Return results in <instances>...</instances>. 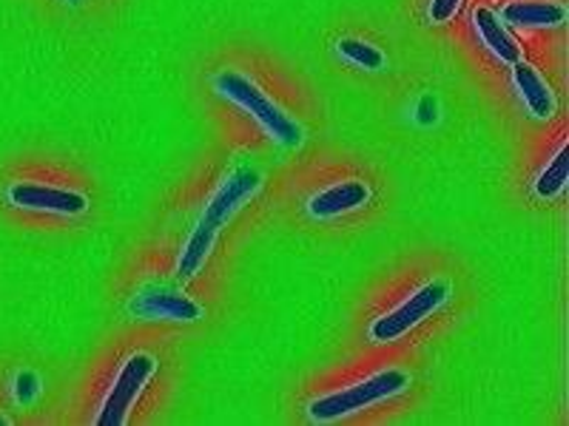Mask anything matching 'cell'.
<instances>
[{
	"label": "cell",
	"instance_id": "obj_1",
	"mask_svg": "<svg viewBox=\"0 0 569 426\" xmlns=\"http://www.w3.org/2000/svg\"><path fill=\"white\" fill-rule=\"evenodd\" d=\"M213 89H217L220 98L231 100V103L240 105L246 114H251V120H257L259 129L266 131L277 145H282L284 151H293L302 145V125H299L282 105L273 103L257 80H251L248 74H242V71L237 69H222L213 74Z\"/></svg>",
	"mask_w": 569,
	"mask_h": 426
},
{
	"label": "cell",
	"instance_id": "obj_2",
	"mask_svg": "<svg viewBox=\"0 0 569 426\" xmlns=\"http://www.w3.org/2000/svg\"><path fill=\"white\" fill-rule=\"evenodd\" d=\"M413 384V375L401 367H388L376 369L373 375L362 378V382L348 384L342 389H333V393H325L319 398H313L308 404V418L313 424H333V420L350 418V415H359L365 409L382 404V400L396 398L405 389Z\"/></svg>",
	"mask_w": 569,
	"mask_h": 426
},
{
	"label": "cell",
	"instance_id": "obj_3",
	"mask_svg": "<svg viewBox=\"0 0 569 426\" xmlns=\"http://www.w3.org/2000/svg\"><path fill=\"white\" fill-rule=\"evenodd\" d=\"M453 291H450V282L447 278H427L425 284H419L410 296L401 298L396 307H390L388 313H382L379 318H373L368 327V336L373 344H393L399 338H405L410 329L421 327L427 318H433L436 313L450 302Z\"/></svg>",
	"mask_w": 569,
	"mask_h": 426
},
{
	"label": "cell",
	"instance_id": "obj_4",
	"mask_svg": "<svg viewBox=\"0 0 569 426\" xmlns=\"http://www.w3.org/2000/svg\"><path fill=\"white\" fill-rule=\"evenodd\" d=\"M157 373V358L146 349H134V353L126 355V362L120 364V369L114 373V382L106 389L103 400H100L98 426H123L129 424L131 409L140 400V395L146 393L149 382Z\"/></svg>",
	"mask_w": 569,
	"mask_h": 426
},
{
	"label": "cell",
	"instance_id": "obj_5",
	"mask_svg": "<svg viewBox=\"0 0 569 426\" xmlns=\"http://www.w3.org/2000/svg\"><path fill=\"white\" fill-rule=\"evenodd\" d=\"M262 182H266L262 180V171L253 169V165H233L226 174V180L217 185L211 200L206 202L197 225L211 233H220L262 191Z\"/></svg>",
	"mask_w": 569,
	"mask_h": 426
},
{
	"label": "cell",
	"instance_id": "obj_6",
	"mask_svg": "<svg viewBox=\"0 0 569 426\" xmlns=\"http://www.w3.org/2000/svg\"><path fill=\"white\" fill-rule=\"evenodd\" d=\"M129 316L137 322L194 324L202 318V307L174 284L149 282L129 298Z\"/></svg>",
	"mask_w": 569,
	"mask_h": 426
},
{
	"label": "cell",
	"instance_id": "obj_7",
	"mask_svg": "<svg viewBox=\"0 0 569 426\" xmlns=\"http://www.w3.org/2000/svg\"><path fill=\"white\" fill-rule=\"evenodd\" d=\"M7 202L20 211L52 213V216H83L89 196L78 187L52 185L40 180H14L7 185Z\"/></svg>",
	"mask_w": 569,
	"mask_h": 426
},
{
	"label": "cell",
	"instance_id": "obj_8",
	"mask_svg": "<svg viewBox=\"0 0 569 426\" xmlns=\"http://www.w3.org/2000/svg\"><path fill=\"white\" fill-rule=\"evenodd\" d=\"M370 185L362 180H339L322 187L319 194L308 200V213L313 220H337L345 213H353L370 202Z\"/></svg>",
	"mask_w": 569,
	"mask_h": 426
},
{
	"label": "cell",
	"instance_id": "obj_9",
	"mask_svg": "<svg viewBox=\"0 0 569 426\" xmlns=\"http://www.w3.org/2000/svg\"><path fill=\"white\" fill-rule=\"evenodd\" d=\"M512 85H516L518 98H521V103L527 105V111H530L536 120H550V116L556 114V91L550 89V83H547L530 63H525V60L512 63Z\"/></svg>",
	"mask_w": 569,
	"mask_h": 426
},
{
	"label": "cell",
	"instance_id": "obj_10",
	"mask_svg": "<svg viewBox=\"0 0 569 426\" xmlns=\"http://www.w3.org/2000/svg\"><path fill=\"white\" fill-rule=\"evenodd\" d=\"M498 18L518 29H556L567 20V7L558 0H510Z\"/></svg>",
	"mask_w": 569,
	"mask_h": 426
},
{
	"label": "cell",
	"instance_id": "obj_11",
	"mask_svg": "<svg viewBox=\"0 0 569 426\" xmlns=\"http://www.w3.org/2000/svg\"><path fill=\"white\" fill-rule=\"evenodd\" d=\"M472 27H476V34H479V40L487 45V52H490L492 58H498L507 65L521 60V49H518V43L512 40L505 20L498 18L496 9L490 7L476 9V12H472Z\"/></svg>",
	"mask_w": 569,
	"mask_h": 426
},
{
	"label": "cell",
	"instance_id": "obj_12",
	"mask_svg": "<svg viewBox=\"0 0 569 426\" xmlns=\"http://www.w3.org/2000/svg\"><path fill=\"white\" fill-rule=\"evenodd\" d=\"M213 242H217V233L194 225V231L188 233L186 245H182L180 258H177V273H180L182 278H194L197 273L206 267L208 256H211L213 251Z\"/></svg>",
	"mask_w": 569,
	"mask_h": 426
},
{
	"label": "cell",
	"instance_id": "obj_13",
	"mask_svg": "<svg viewBox=\"0 0 569 426\" xmlns=\"http://www.w3.org/2000/svg\"><path fill=\"white\" fill-rule=\"evenodd\" d=\"M569 182V142L563 140L556 149L552 160L543 165L541 174L536 176V196L538 200H556L563 194V187Z\"/></svg>",
	"mask_w": 569,
	"mask_h": 426
},
{
	"label": "cell",
	"instance_id": "obj_14",
	"mask_svg": "<svg viewBox=\"0 0 569 426\" xmlns=\"http://www.w3.org/2000/svg\"><path fill=\"white\" fill-rule=\"evenodd\" d=\"M337 52L342 54V60H348V63H353L356 69H365V71H379L385 69V63H388L382 49L368 43V40L362 38H342L337 43Z\"/></svg>",
	"mask_w": 569,
	"mask_h": 426
},
{
	"label": "cell",
	"instance_id": "obj_15",
	"mask_svg": "<svg viewBox=\"0 0 569 426\" xmlns=\"http://www.w3.org/2000/svg\"><path fill=\"white\" fill-rule=\"evenodd\" d=\"M40 389H43V384H40V375L32 373V369H20V373L14 375L12 395L18 404H23V407H29V404H34V400H38Z\"/></svg>",
	"mask_w": 569,
	"mask_h": 426
},
{
	"label": "cell",
	"instance_id": "obj_16",
	"mask_svg": "<svg viewBox=\"0 0 569 426\" xmlns=\"http://www.w3.org/2000/svg\"><path fill=\"white\" fill-rule=\"evenodd\" d=\"M461 3H465V0H430L427 18H430V23H436V27H445V23H450V20L459 14Z\"/></svg>",
	"mask_w": 569,
	"mask_h": 426
},
{
	"label": "cell",
	"instance_id": "obj_17",
	"mask_svg": "<svg viewBox=\"0 0 569 426\" xmlns=\"http://www.w3.org/2000/svg\"><path fill=\"white\" fill-rule=\"evenodd\" d=\"M416 123L419 125H436L439 123V100L433 94H421L419 103H416Z\"/></svg>",
	"mask_w": 569,
	"mask_h": 426
},
{
	"label": "cell",
	"instance_id": "obj_18",
	"mask_svg": "<svg viewBox=\"0 0 569 426\" xmlns=\"http://www.w3.org/2000/svg\"><path fill=\"white\" fill-rule=\"evenodd\" d=\"M9 424V418H7V415H0V426H7Z\"/></svg>",
	"mask_w": 569,
	"mask_h": 426
},
{
	"label": "cell",
	"instance_id": "obj_19",
	"mask_svg": "<svg viewBox=\"0 0 569 426\" xmlns=\"http://www.w3.org/2000/svg\"><path fill=\"white\" fill-rule=\"evenodd\" d=\"M66 3H71V7H78V3H83V0H66Z\"/></svg>",
	"mask_w": 569,
	"mask_h": 426
}]
</instances>
